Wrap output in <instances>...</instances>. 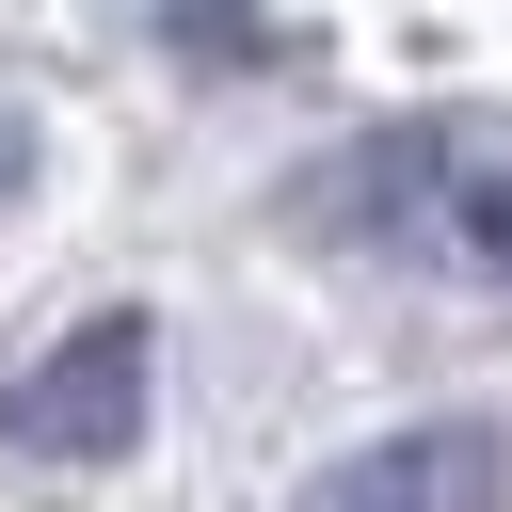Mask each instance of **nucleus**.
I'll use <instances>...</instances> for the list:
<instances>
[{"label":"nucleus","instance_id":"1","mask_svg":"<svg viewBox=\"0 0 512 512\" xmlns=\"http://www.w3.org/2000/svg\"><path fill=\"white\" fill-rule=\"evenodd\" d=\"M144 400H160V320L144 304H96L80 336H48L0 384V448L16 464H128L144 448Z\"/></svg>","mask_w":512,"mask_h":512},{"label":"nucleus","instance_id":"2","mask_svg":"<svg viewBox=\"0 0 512 512\" xmlns=\"http://www.w3.org/2000/svg\"><path fill=\"white\" fill-rule=\"evenodd\" d=\"M496 496H512L496 416H416V432H368L352 464H320L304 512H496Z\"/></svg>","mask_w":512,"mask_h":512},{"label":"nucleus","instance_id":"3","mask_svg":"<svg viewBox=\"0 0 512 512\" xmlns=\"http://www.w3.org/2000/svg\"><path fill=\"white\" fill-rule=\"evenodd\" d=\"M432 240L512 288V144H448V160H432Z\"/></svg>","mask_w":512,"mask_h":512},{"label":"nucleus","instance_id":"4","mask_svg":"<svg viewBox=\"0 0 512 512\" xmlns=\"http://www.w3.org/2000/svg\"><path fill=\"white\" fill-rule=\"evenodd\" d=\"M0 208H32V112L0 96Z\"/></svg>","mask_w":512,"mask_h":512}]
</instances>
